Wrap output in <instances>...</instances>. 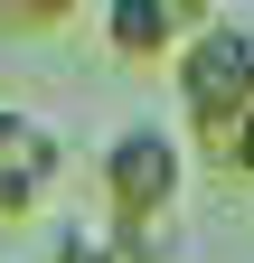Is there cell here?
Listing matches in <instances>:
<instances>
[{
    "label": "cell",
    "instance_id": "1",
    "mask_svg": "<svg viewBox=\"0 0 254 263\" xmlns=\"http://www.w3.org/2000/svg\"><path fill=\"white\" fill-rule=\"evenodd\" d=\"M188 170H198V151H188V132H179V122H160V113L113 122V132H104V151H94V197H104V226L151 235L160 216H179Z\"/></svg>",
    "mask_w": 254,
    "mask_h": 263
},
{
    "label": "cell",
    "instance_id": "2",
    "mask_svg": "<svg viewBox=\"0 0 254 263\" xmlns=\"http://www.w3.org/2000/svg\"><path fill=\"white\" fill-rule=\"evenodd\" d=\"M170 85H179V132H207V122H226L235 104H254V28L226 19V10H207L198 38L179 47Z\"/></svg>",
    "mask_w": 254,
    "mask_h": 263
},
{
    "label": "cell",
    "instance_id": "3",
    "mask_svg": "<svg viewBox=\"0 0 254 263\" xmlns=\"http://www.w3.org/2000/svg\"><path fill=\"white\" fill-rule=\"evenodd\" d=\"M57 188H66V141H57L38 113L0 104V226L47 216V197H57Z\"/></svg>",
    "mask_w": 254,
    "mask_h": 263
},
{
    "label": "cell",
    "instance_id": "4",
    "mask_svg": "<svg viewBox=\"0 0 254 263\" xmlns=\"http://www.w3.org/2000/svg\"><path fill=\"white\" fill-rule=\"evenodd\" d=\"M198 19H207V0H104V47L122 66H179Z\"/></svg>",
    "mask_w": 254,
    "mask_h": 263
},
{
    "label": "cell",
    "instance_id": "5",
    "mask_svg": "<svg viewBox=\"0 0 254 263\" xmlns=\"http://www.w3.org/2000/svg\"><path fill=\"white\" fill-rule=\"evenodd\" d=\"M47 263H160V245H151V235H122V226H104V216H76L66 226V235H57L47 245Z\"/></svg>",
    "mask_w": 254,
    "mask_h": 263
},
{
    "label": "cell",
    "instance_id": "6",
    "mask_svg": "<svg viewBox=\"0 0 254 263\" xmlns=\"http://www.w3.org/2000/svg\"><path fill=\"white\" fill-rule=\"evenodd\" d=\"M188 151H198L207 170H226V179H254V104H235L226 122H207V132H188Z\"/></svg>",
    "mask_w": 254,
    "mask_h": 263
}]
</instances>
